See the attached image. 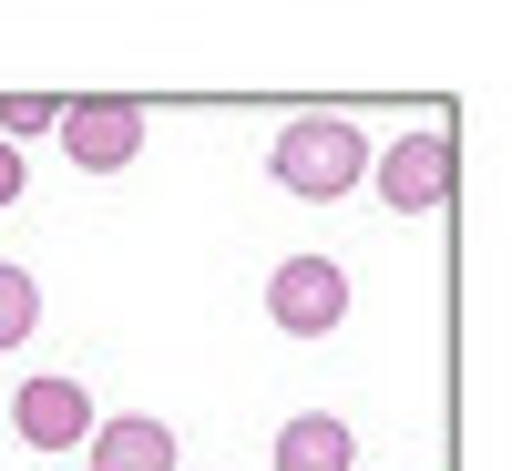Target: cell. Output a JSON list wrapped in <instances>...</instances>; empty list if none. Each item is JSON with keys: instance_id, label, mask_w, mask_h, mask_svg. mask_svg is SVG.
Wrapping results in <instances>:
<instances>
[{"instance_id": "cell-4", "label": "cell", "mask_w": 512, "mask_h": 471, "mask_svg": "<svg viewBox=\"0 0 512 471\" xmlns=\"http://www.w3.org/2000/svg\"><path fill=\"white\" fill-rule=\"evenodd\" d=\"M267 318H277L287 338H328L338 318H349V267H338V256H277Z\"/></svg>"}, {"instance_id": "cell-5", "label": "cell", "mask_w": 512, "mask_h": 471, "mask_svg": "<svg viewBox=\"0 0 512 471\" xmlns=\"http://www.w3.org/2000/svg\"><path fill=\"white\" fill-rule=\"evenodd\" d=\"M52 134L72 144L82 175H123V164L144 154V103H123V93H103V103H62Z\"/></svg>"}, {"instance_id": "cell-3", "label": "cell", "mask_w": 512, "mask_h": 471, "mask_svg": "<svg viewBox=\"0 0 512 471\" xmlns=\"http://www.w3.org/2000/svg\"><path fill=\"white\" fill-rule=\"evenodd\" d=\"M93 390H82V379L72 369H41V379H21V390H11V420H0V431H11V441H31V451H82V441H93Z\"/></svg>"}, {"instance_id": "cell-7", "label": "cell", "mask_w": 512, "mask_h": 471, "mask_svg": "<svg viewBox=\"0 0 512 471\" xmlns=\"http://www.w3.org/2000/svg\"><path fill=\"white\" fill-rule=\"evenodd\" d=\"M267 461L277 471H359V441H349L338 410H297V420H277V451Z\"/></svg>"}, {"instance_id": "cell-2", "label": "cell", "mask_w": 512, "mask_h": 471, "mask_svg": "<svg viewBox=\"0 0 512 471\" xmlns=\"http://www.w3.org/2000/svg\"><path fill=\"white\" fill-rule=\"evenodd\" d=\"M369 185H379V205L390 216H431V205H451V185H461V144L441 134H400L390 154H369Z\"/></svg>"}, {"instance_id": "cell-10", "label": "cell", "mask_w": 512, "mask_h": 471, "mask_svg": "<svg viewBox=\"0 0 512 471\" xmlns=\"http://www.w3.org/2000/svg\"><path fill=\"white\" fill-rule=\"evenodd\" d=\"M21 185H31V164H21V144H0V205H21Z\"/></svg>"}, {"instance_id": "cell-6", "label": "cell", "mask_w": 512, "mask_h": 471, "mask_svg": "<svg viewBox=\"0 0 512 471\" xmlns=\"http://www.w3.org/2000/svg\"><path fill=\"white\" fill-rule=\"evenodd\" d=\"M82 461L93 471H175V431H164L154 410H113V420H93Z\"/></svg>"}, {"instance_id": "cell-8", "label": "cell", "mask_w": 512, "mask_h": 471, "mask_svg": "<svg viewBox=\"0 0 512 471\" xmlns=\"http://www.w3.org/2000/svg\"><path fill=\"white\" fill-rule=\"evenodd\" d=\"M31 328H41V277L31 267H0V349H21Z\"/></svg>"}, {"instance_id": "cell-1", "label": "cell", "mask_w": 512, "mask_h": 471, "mask_svg": "<svg viewBox=\"0 0 512 471\" xmlns=\"http://www.w3.org/2000/svg\"><path fill=\"white\" fill-rule=\"evenodd\" d=\"M277 185L287 195H308V205H338L349 185H369V144H359V123H338V113H297L277 123Z\"/></svg>"}, {"instance_id": "cell-9", "label": "cell", "mask_w": 512, "mask_h": 471, "mask_svg": "<svg viewBox=\"0 0 512 471\" xmlns=\"http://www.w3.org/2000/svg\"><path fill=\"white\" fill-rule=\"evenodd\" d=\"M52 113H62V103H41V93H11V103H0V144H21V134H52Z\"/></svg>"}]
</instances>
